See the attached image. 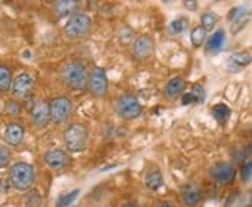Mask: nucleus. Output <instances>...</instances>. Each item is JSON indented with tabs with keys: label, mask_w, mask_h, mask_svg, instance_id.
Segmentation results:
<instances>
[{
	"label": "nucleus",
	"mask_w": 252,
	"mask_h": 207,
	"mask_svg": "<svg viewBox=\"0 0 252 207\" xmlns=\"http://www.w3.org/2000/svg\"><path fill=\"white\" fill-rule=\"evenodd\" d=\"M184 6L188 10H196L198 3H196L195 0H187V1H184Z\"/></svg>",
	"instance_id": "obj_33"
},
{
	"label": "nucleus",
	"mask_w": 252,
	"mask_h": 207,
	"mask_svg": "<svg viewBox=\"0 0 252 207\" xmlns=\"http://www.w3.org/2000/svg\"><path fill=\"white\" fill-rule=\"evenodd\" d=\"M217 20V14L215 11H207V13H203L202 14V17H200V21H202V26L200 27H203L206 31H210V30H213L215 26H216Z\"/></svg>",
	"instance_id": "obj_25"
},
{
	"label": "nucleus",
	"mask_w": 252,
	"mask_h": 207,
	"mask_svg": "<svg viewBox=\"0 0 252 207\" xmlns=\"http://www.w3.org/2000/svg\"><path fill=\"white\" fill-rule=\"evenodd\" d=\"M24 56H26V59H31V56H32V55L30 54V51H26V52H24Z\"/></svg>",
	"instance_id": "obj_37"
},
{
	"label": "nucleus",
	"mask_w": 252,
	"mask_h": 207,
	"mask_svg": "<svg viewBox=\"0 0 252 207\" xmlns=\"http://www.w3.org/2000/svg\"><path fill=\"white\" fill-rule=\"evenodd\" d=\"M224 41H225V32L223 28H219L216 30L210 38H209V41H207V51L209 52H213V54H216L219 52L223 45H224Z\"/></svg>",
	"instance_id": "obj_18"
},
{
	"label": "nucleus",
	"mask_w": 252,
	"mask_h": 207,
	"mask_svg": "<svg viewBox=\"0 0 252 207\" xmlns=\"http://www.w3.org/2000/svg\"><path fill=\"white\" fill-rule=\"evenodd\" d=\"M63 142H64V146L69 151L80 153L87 147V142H89L87 127L81 123L69 125L63 133Z\"/></svg>",
	"instance_id": "obj_3"
},
{
	"label": "nucleus",
	"mask_w": 252,
	"mask_h": 207,
	"mask_svg": "<svg viewBox=\"0 0 252 207\" xmlns=\"http://www.w3.org/2000/svg\"><path fill=\"white\" fill-rule=\"evenodd\" d=\"M188 27V18L187 17H178L177 20H174L171 24H170V32L177 35L184 32Z\"/></svg>",
	"instance_id": "obj_26"
},
{
	"label": "nucleus",
	"mask_w": 252,
	"mask_h": 207,
	"mask_svg": "<svg viewBox=\"0 0 252 207\" xmlns=\"http://www.w3.org/2000/svg\"><path fill=\"white\" fill-rule=\"evenodd\" d=\"M184 90H185V80L182 77H180V76H177V77H172L171 80H168V83L165 84L164 95L167 98L174 99L182 95Z\"/></svg>",
	"instance_id": "obj_16"
},
{
	"label": "nucleus",
	"mask_w": 252,
	"mask_h": 207,
	"mask_svg": "<svg viewBox=\"0 0 252 207\" xmlns=\"http://www.w3.org/2000/svg\"><path fill=\"white\" fill-rule=\"evenodd\" d=\"M181 199L185 206H198V203L200 202V190L195 185H185L181 190Z\"/></svg>",
	"instance_id": "obj_17"
},
{
	"label": "nucleus",
	"mask_w": 252,
	"mask_h": 207,
	"mask_svg": "<svg viewBox=\"0 0 252 207\" xmlns=\"http://www.w3.org/2000/svg\"><path fill=\"white\" fill-rule=\"evenodd\" d=\"M4 111H6V114L10 115V117H18L20 112H21V105L18 104L17 101L11 99V101H7V102H6Z\"/></svg>",
	"instance_id": "obj_28"
},
{
	"label": "nucleus",
	"mask_w": 252,
	"mask_h": 207,
	"mask_svg": "<svg viewBox=\"0 0 252 207\" xmlns=\"http://www.w3.org/2000/svg\"><path fill=\"white\" fill-rule=\"evenodd\" d=\"M10 161H11V151L9 150V147L0 144V168L9 167Z\"/></svg>",
	"instance_id": "obj_27"
},
{
	"label": "nucleus",
	"mask_w": 252,
	"mask_h": 207,
	"mask_svg": "<svg viewBox=\"0 0 252 207\" xmlns=\"http://www.w3.org/2000/svg\"><path fill=\"white\" fill-rule=\"evenodd\" d=\"M250 203H251V206H252V192H251V196H250Z\"/></svg>",
	"instance_id": "obj_38"
},
{
	"label": "nucleus",
	"mask_w": 252,
	"mask_h": 207,
	"mask_svg": "<svg viewBox=\"0 0 252 207\" xmlns=\"http://www.w3.org/2000/svg\"><path fill=\"white\" fill-rule=\"evenodd\" d=\"M122 207H142V206H139L137 203H135V202H126L125 205Z\"/></svg>",
	"instance_id": "obj_35"
},
{
	"label": "nucleus",
	"mask_w": 252,
	"mask_h": 207,
	"mask_svg": "<svg viewBox=\"0 0 252 207\" xmlns=\"http://www.w3.org/2000/svg\"><path fill=\"white\" fill-rule=\"evenodd\" d=\"M79 195H80V189H73L70 192H67V193H64V195H62L61 198L58 199L56 207H69L77 199Z\"/></svg>",
	"instance_id": "obj_24"
},
{
	"label": "nucleus",
	"mask_w": 252,
	"mask_h": 207,
	"mask_svg": "<svg viewBox=\"0 0 252 207\" xmlns=\"http://www.w3.org/2000/svg\"><path fill=\"white\" fill-rule=\"evenodd\" d=\"M252 63V55L248 52H234L225 60V67L230 72H240L244 67Z\"/></svg>",
	"instance_id": "obj_14"
},
{
	"label": "nucleus",
	"mask_w": 252,
	"mask_h": 207,
	"mask_svg": "<svg viewBox=\"0 0 252 207\" xmlns=\"http://www.w3.org/2000/svg\"><path fill=\"white\" fill-rule=\"evenodd\" d=\"M44 161L51 170L61 171V170H64V168L69 167L70 157L62 148H52V150H48L44 154Z\"/></svg>",
	"instance_id": "obj_10"
},
{
	"label": "nucleus",
	"mask_w": 252,
	"mask_h": 207,
	"mask_svg": "<svg viewBox=\"0 0 252 207\" xmlns=\"http://www.w3.org/2000/svg\"><path fill=\"white\" fill-rule=\"evenodd\" d=\"M48 105H49V117L54 123H63L72 115V101L64 95L55 97L51 99V102Z\"/></svg>",
	"instance_id": "obj_6"
},
{
	"label": "nucleus",
	"mask_w": 252,
	"mask_h": 207,
	"mask_svg": "<svg viewBox=\"0 0 252 207\" xmlns=\"http://www.w3.org/2000/svg\"><path fill=\"white\" fill-rule=\"evenodd\" d=\"M34 77L30 74V73H20L17 74L14 79H13V83H11V92L16 98H27L31 95V92L34 90Z\"/></svg>",
	"instance_id": "obj_8"
},
{
	"label": "nucleus",
	"mask_w": 252,
	"mask_h": 207,
	"mask_svg": "<svg viewBox=\"0 0 252 207\" xmlns=\"http://www.w3.org/2000/svg\"><path fill=\"white\" fill-rule=\"evenodd\" d=\"M210 177L220 185H228L235 178V167L230 162H217L210 168Z\"/></svg>",
	"instance_id": "obj_9"
},
{
	"label": "nucleus",
	"mask_w": 252,
	"mask_h": 207,
	"mask_svg": "<svg viewBox=\"0 0 252 207\" xmlns=\"http://www.w3.org/2000/svg\"><path fill=\"white\" fill-rule=\"evenodd\" d=\"M13 83V74L7 64L0 63V91H9Z\"/></svg>",
	"instance_id": "obj_22"
},
{
	"label": "nucleus",
	"mask_w": 252,
	"mask_h": 207,
	"mask_svg": "<svg viewBox=\"0 0 252 207\" xmlns=\"http://www.w3.org/2000/svg\"><path fill=\"white\" fill-rule=\"evenodd\" d=\"M26 135V130L24 127L21 126L17 122H13L9 123L7 126L4 127V132H3V139L4 142L9 144V146H18V144L23 142Z\"/></svg>",
	"instance_id": "obj_15"
},
{
	"label": "nucleus",
	"mask_w": 252,
	"mask_h": 207,
	"mask_svg": "<svg viewBox=\"0 0 252 207\" xmlns=\"http://www.w3.org/2000/svg\"><path fill=\"white\" fill-rule=\"evenodd\" d=\"M247 151H248V154H251L252 155V140H251V143L248 144V147H247Z\"/></svg>",
	"instance_id": "obj_36"
},
{
	"label": "nucleus",
	"mask_w": 252,
	"mask_h": 207,
	"mask_svg": "<svg viewBox=\"0 0 252 207\" xmlns=\"http://www.w3.org/2000/svg\"><path fill=\"white\" fill-rule=\"evenodd\" d=\"M182 104L184 105H190V104H196V98L195 95L189 91V92H185L182 94Z\"/></svg>",
	"instance_id": "obj_32"
},
{
	"label": "nucleus",
	"mask_w": 252,
	"mask_h": 207,
	"mask_svg": "<svg viewBox=\"0 0 252 207\" xmlns=\"http://www.w3.org/2000/svg\"><path fill=\"white\" fill-rule=\"evenodd\" d=\"M61 79L69 89L81 91L87 87L89 74L81 60H69L61 69Z\"/></svg>",
	"instance_id": "obj_1"
},
{
	"label": "nucleus",
	"mask_w": 252,
	"mask_h": 207,
	"mask_svg": "<svg viewBox=\"0 0 252 207\" xmlns=\"http://www.w3.org/2000/svg\"><path fill=\"white\" fill-rule=\"evenodd\" d=\"M162 183H164V179H162L161 172L158 170H152L144 177V185L150 190H158L162 186Z\"/></svg>",
	"instance_id": "obj_20"
},
{
	"label": "nucleus",
	"mask_w": 252,
	"mask_h": 207,
	"mask_svg": "<svg viewBox=\"0 0 252 207\" xmlns=\"http://www.w3.org/2000/svg\"><path fill=\"white\" fill-rule=\"evenodd\" d=\"M252 177V161L244 162L243 168H241V179L243 182H248Z\"/></svg>",
	"instance_id": "obj_30"
},
{
	"label": "nucleus",
	"mask_w": 252,
	"mask_h": 207,
	"mask_svg": "<svg viewBox=\"0 0 252 207\" xmlns=\"http://www.w3.org/2000/svg\"><path fill=\"white\" fill-rule=\"evenodd\" d=\"M227 18L231 21V32L237 34L240 30H243L245 23L250 18V11L247 9V6H235L230 10Z\"/></svg>",
	"instance_id": "obj_13"
},
{
	"label": "nucleus",
	"mask_w": 252,
	"mask_h": 207,
	"mask_svg": "<svg viewBox=\"0 0 252 207\" xmlns=\"http://www.w3.org/2000/svg\"><path fill=\"white\" fill-rule=\"evenodd\" d=\"M115 111L121 118H124L126 120H133L142 115V104L139 102V99L136 98L133 94H124L121 97H118L115 102Z\"/></svg>",
	"instance_id": "obj_5"
},
{
	"label": "nucleus",
	"mask_w": 252,
	"mask_h": 207,
	"mask_svg": "<svg viewBox=\"0 0 252 207\" xmlns=\"http://www.w3.org/2000/svg\"><path fill=\"white\" fill-rule=\"evenodd\" d=\"M212 114L213 118L216 119L220 125H224L227 123V120L231 117V109L228 108L225 104H216L213 108H212Z\"/></svg>",
	"instance_id": "obj_21"
},
{
	"label": "nucleus",
	"mask_w": 252,
	"mask_h": 207,
	"mask_svg": "<svg viewBox=\"0 0 252 207\" xmlns=\"http://www.w3.org/2000/svg\"><path fill=\"white\" fill-rule=\"evenodd\" d=\"M79 7V3L74 1V0H59L56 1L54 6L55 11L58 13L59 17H64V16H69L74 13Z\"/></svg>",
	"instance_id": "obj_19"
},
{
	"label": "nucleus",
	"mask_w": 252,
	"mask_h": 207,
	"mask_svg": "<svg viewBox=\"0 0 252 207\" xmlns=\"http://www.w3.org/2000/svg\"><path fill=\"white\" fill-rule=\"evenodd\" d=\"M190 92L195 95V98H196V104H202V102H205V99H206V91L203 89V86L202 84H193L192 86V90Z\"/></svg>",
	"instance_id": "obj_29"
},
{
	"label": "nucleus",
	"mask_w": 252,
	"mask_h": 207,
	"mask_svg": "<svg viewBox=\"0 0 252 207\" xmlns=\"http://www.w3.org/2000/svg\"><path fill=\"white\" fill-rule=\"evenodd\" d=\"M9 180L10 185L16 190H30L35 182V170L28 162H16L10 167Z\"/></svg>",
	"instance_id": "obj_2"
},
{
	"label": "nucleus",
	"mask_w": 252,
	"mask_h": 207,
	"mask_svg": "<svg viewBox=\"0 0 252 207\" xmlns=\"http://www.w3.org/2000/svg\"><path fill=\"white\" fill-rule=\"evenodd\" d=\"M31 119L34 122V125L38 127H45L51 122L49 117V105L45 101H36L35 104L31 108Z\"/></svg>",
	"instance_id": "obj_12"
},
{
	"label": "nucleus",
	"mask_w": 252,
	"mask_h": 207,
	"mask_svg": "<svg viewBox=\"0 0 252 207\" xmlns=\"http://www.w3.org/2000/svg\"><path fill=\"white\" fill-rule=\"evenodd\" d=\"M91 27H93V21L89 14L74 13L64 24L63 31H64V35L70 39H81L90 34Z\"/></svg>",
	"instance_id": "obj_4"
},
{
	"label": "nucleus",
	"mask_w": 252,
	"mask_h": 207,
	"mask_svg": "<svg viewBox=\"0 0 252 207\" xmlns=\"http://www.w3.org/2000/svg\"><path fill=\"white\" fill-rule=\"evenodd\" d=\"M10 188H11L10 180L7 179V178L0 177V196H6V195L9 193Z\"/></svg>",
	"instance_id": "obj_31"
},
{
	"label": "nucleus",
	"mask_w": 252,
	"mask_h": 207,
	"mask_svg": "<svg viewBox=\"0 0 252 207\" xmlns=\"http://www.w3.org/2000/svg\"><path fill=\"white\" fill-rule=\"evenodd\" d=\"M157 207H175V206L172 205L171 202H167V200H162V202H160V203L157 205Z\"/></svg>",
	"instance_id": "obj_34"
},
{
	"label": "nucleus",
	"mask_w": 252,
	"mask_h": 207,
	"mask_svg": "<svg viewBox=\"0 0 252 207\" xmlns=\"http://www.w3.org/2000/svg\"><path fill=\"white\" fill-rule=\"evenodd\" d=\"M207 35V31L203 27H195L192 30V32H190V42H192V45L193 46H200L203 42H205V39H206Z\"/></svg>",
	"instance_id": "obj_23"
},
{
	"label": "nucleus",
	"mask_w": 252,
	"mask_h": 207,
	"mask_svg": "<svg viewBox=\"0 0 252 207\" xmlns=\"http://www.w3.org/2000/svg\"><path fill=\"white\" fill-rule=\"evenodd\" d=\"M87 87L89 91L94 97H104L108 92V79H107V73L102 67H93V70L89 74V80H87Z\"/></svg>",
	"instance_id": "obj_7"
},
{
	"label": "nucleus",
	"mask_w": 252,
	"mask_h": 207,
	"mask_svg": "<svg viewBox=\"0 0 252 207\" xmlns=\"http://www.w3.org/2000/svg\"><path fill=\"white\" fill-rule=\"evenodd\" d=\"M154 52V41L152 36L142 35L136 38L132 44V54L137 60H146L149 59Z\"/></svg>",
	"instance_id": "obj_11"
}]
</instances>
